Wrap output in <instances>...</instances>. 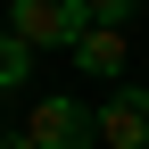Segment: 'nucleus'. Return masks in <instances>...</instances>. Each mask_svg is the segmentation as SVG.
Listing matches in <instances>:
<instances>
[{"label":"nucleus","mask_w":149,"mask_h":149,"mask_svg":"<svg viewBox=\"0 0 149 149\" xmlns=\"http://www.w3.org/2000/svg\"><path fill=\"white\" fill-rule=\"evenodd\" d=\"M33 58H42V50L17 42V33L0 25V91H25V83H33Z\"/></svg>","instance_id":"obj_5"},{"label":"nucleus","mask_w":149,"mask_h":149,"mask_svg":"<svg viewBox=\"0 0 149 149\" xmlns=\"http://www.w3.org/2000/svg\"><path fill=\"white\" fill-rule=\"evenodd\" d=\"M83 8H91V25H116V33H133L141 0H83Z\"/></svg>","instance_id":"obj_6"},{"label":"nucleus","mask_w":149,"mask_h":149,"mask_svg":"<svg viewBox=\"0 0 149 149\" xmlns=\"http://www.w3.org/2000/svg\"><path fill=\"white\" fill-rule=\"evenodd\" d=\"M0 25H8L17 42H33V50H74L91 33V8H83V0H8Z\"/></svg>","instance_id":"obj_1"},{"label":"nucleus","mask_w":149,"mask_h":149,"mask_svg":"<svg viewBox=\"0 0 149 149\" xmlns=\"http://www.w3.org/2000/svg\"><path fill=\"white\" fill-rule=\"evenodd\" d=\"M83 74H100V83H124V58H133V33H116V25H91L83 42L66 50Z\"/></svg>","instance_id":"obj_4"},{"label":"nucleus","mask_w":149,"mask_h":149,"mask_svg":"<svg viewBox=\"0 0 149 149\" xmlns=\"http://www.w3.org/2000/svg\"><path fill=\"white\" fill-rule=\"evenodd\" d=\"M0 149H33V141H25V133H0Z\"/></svg>","instance_id":"obj_7"},{"label":"nucleus","mask_w":149,"mask_h":149,"mask_svg":"<svg viewBox=\"0 0 149 149\" xmlns=\"http://www.w3.org/2000/svg\"><path fill=\"white\" fill-rule=\"evenodd\" d=\"M100 149H149V83H116L100 100Z\"/></svg>","instance_id":"obj_3"},{"label":"nucleus","mask_w":149,"mask_h":149,"mask_svg":"<svg viewBox=\"0 0 149 149\" xmlns=\"http://www.w3.org/2000/svg\"><path fill=\"white\" fill-rule=\"evenodd\" d=\"M25 141H33V149H100V108H83V100H66V91H50V100H33Z\"/></svg>","instance_id":"obj_2"}]
</instances>
